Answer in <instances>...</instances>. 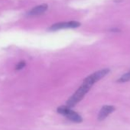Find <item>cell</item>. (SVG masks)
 Here are the masks:
<instances>
[{"label":"cell","instance_id":"obj_5","mask_svg":"<svg viewBox=\"0 0 130 130\" xmlns=\"http://www.w3.org/2000/svg\"><path fill=\"white\" fill-rule=\"evenodd\" d=\"M47 9V5H46V4L40 5V6H38L35 7L34 9H32L28 12V15H38L43 14L44 12H46Z\"/></svg>","mask_w":130,"mask_h":130},{"label":"cell","instance_id":"obj_3","mask_svg":"<svg viewBox=\"0 0 130 130\" xmlns=\"http://www.w3.org/2000/svg\"><path fill=\"white\" fill-rule=\"evenodd\" d=\"M79 26H80V23L76 21H71L67 22H58L51 25V27L49 28V30L57 31L64 28H78Z\"/></svg>","mask_w":130,"mask_h":130},{"label":"cell","instance_id":"obj_2","mask_svg":"<svg viewBox=\"0 0 130 130\" xmlns=\"http://www.w3.org/2000/svg\"><path fill=\"white\" fill-rule=\"evenodd\" d=\"M57 112L64 116L65 117H67L68 119H70L71 121L74 122H82V117L77 113L76 112H74V110H72L71 109V107L68 106H62L57 108Z\"/></svg>","mask_w":130,"mask_h":130},{"label":"cell","instance_id":"obj_4","mask_svg":"<svg viewBox=\"0 0 130 130\" xmlns=\"http://www.w3.org/2000/svg\"><path fill=\"white\" fill-rule=\"evenodd\" d=\"M114 110H115V107L113 106H108V105H106V106H103V108L101 109V110L99 112L98 119L101 121V120L106 119Z\"/></svg>","mask_w":130,"mask_h":130},{"label":"cell","instance_id":"obj_6","mask_svg":"<svg viewBox=\"0 0 130 130\" xmlns=\"http://www.w3.org/2000/svg\"><path fill=\"white\" fill-rule=\"evenodd\" d=\"M129 80H130V71H128L126 74H123L117 80V82H119V83H125V82H127V81H129Z\"/></svg>","mask_w":130,"mask_h":130},{"label":"cell","instance_id":"obj_1","mask_svg":"<svg viewBox=\"0 0 130 130\" xmlns=\"http://www.w3.org/2000/svg\"><path fill=\"white\" fill-rule=\"evenodd\" d=\"M96 80L93 77V75H90L87 77L83 82L82 85L79 87V89L74 93V94L68 100L67 106L69 107H72L78 103L85 96V94L89 91L91 87L96 83Z\"/></svg>","mask_w":130,"mask_h":130},{"label":"cell","instance_id":"obj_7","mask_svg":"<svg viewBox=\"0 0 130 130\" xmlns=\"http://www.w3.org/2000/svg\"><path fill=\"white\" fill-rule=\"evenodd\" d=\"M25 61H20L19 63H18V65H17V66H16V70L17 71H19V70H22V68H25Z\"/></svg>","mask_w":130,"mask_h":130}]
</instances>
